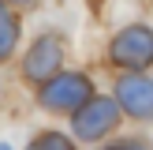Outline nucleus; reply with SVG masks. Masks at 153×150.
<instances>
[{"label": "nucleus", "mask_w": 153, "mask_h": 150, "mask_svg": "<svg viewBox=\"0 0 153 150\" xmlns=\"http://www.w3.org/2000/svg\"><path fill=\"white\" fill-rule=\"evenodd\" d=\"M108 60L120 68H131V71H142V68L153 64V30L146 22H134V26H123L108 45Z\"/></svg>", "instance_id": "1"}, {"label": "nucleus", "mask_w": 153, "mask_h": 150, "mask_svg": "<svg viewBox=\"0 0 153 150\" xmlns=\"http://www.w3.org/2000/svg\"><path fill=\"white\" fill-rule=\"evenodd\" d=\"M90 98H94V86H90V79L79 75V71L52 75L41 86V105L52 109V112H79Z\"/></svg>", "instance_id": "2"}, {"label": "nucleus", "mask_w": 153, "mask_h": 150, "mask_svg": "<svg viewBox=\"0 0 153 150\" xmlns=\"http://www.w3.org/2000/svg\"><path fill=\"white\" fill-rule=\"evenodd\" d=\"M116 124H120V101H112V98H90V101L75 112V120H71L75 135H79L82 142L105 139Z\"/></svg>", "instance_id": "3"}, {"label": "nucleus", "mask_w": 153, "mask_h": 150, "mask_svg": "<svg viewBox=\"0 0 153 150\" xmlns=\"http://www.w3.org/2000/svg\"><path fill=\"white\" fill-rule=\"evenodd\" d=\"M60 60H64V41L52 34H41L22 56V75L30 82H49L60 71Z\"/></svg>", "instance_id": "4"}, {"label": "nucleus", "mask_w": 153, "mask_h": 150, "mask_svg": "<svg viewBox=\"0 0 153 150\" xmlns=\"http://www.w3.org/2000/svg\"><path fill=\"white\" fill-rule=\"evenodd\" d=\"M116 101L131 112L134 120H153V79L142 71H131L116 82Z\"/></svg>", "instance_id": "5"}, {"label": "nucleus", "mask_w": 153, "mask_h": 150, "mask_svg": "<svg viewBox=\"0 0 153 150\" xmlns=\"http://www.w3.org/2000/svg\"><path fill=\"white\" fill-rule=\"evenodd\" d=\"M15 41H19V22L7 11V4L0 0V60H7L15 52Z\"/></svg>", "instance_id": "6"}, {"label": "nucleus", "mask_w": 153, "mask_h": 150, "mask_svg": "<svg viewBox=\"0 0 153 150\" xmlns=\"http://www.w3.org/2000/svg\"><path fill=\"white\" fill-rule=\"evenodd\" d=\"M26 150H75V142L67 139V135H60V131H45V135H37Z\"/></svg>", "instance_id": "7"}, {"label": "nucleus", "mask_w": 153, "mask_h": 150, "mask_svg": "<svg viewBox=\"0 0 153 150\" xmlns=\"http://www.w3.org/2000/svg\"><path fill=\"white\" fill-rule=\"evenodd\" d=\"M105 150H149L146 142H134V139H123V142H112V146H105Z\"/></svg>", "instance_id": "8"}, {"label": "nucleus", "mask_w": 153, "mask_h": 150, "mask_svg": "<svg viewBox=\"0 0 153 150\" xmlns=\"http://www.w3.org/2000/svg\"><path fill=\"white\" fill-rule=\"evenodd\" d=\"M11 4H34V0H11Z\"/></svg>", "instance_id": "9"}, {"label": "nucleus", "mask_w": 153, "mask_h": 150, "mask_svg": "<svg viewBox=\"0 0 153 150\" xmlns=\"http://www.w3.org/2000/svg\"><path fill=\"white\" fill-rule=\"evenodd\" d=\"M0 150H11V146H7V142H0Z\"/></svg>", "instance_id": "10"}]
</instances>
